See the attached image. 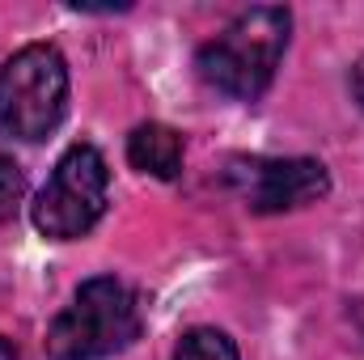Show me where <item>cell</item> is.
<instances>
[{
    "mask_svg": "<svg viewBox=\"0 0 364 360\" xmlns=\"http://www.w3.org/2000/svg\"><path fill=\"white\" fill-rule=\"evenodd\" d=\"M140 301L114 275H93L47 331L51 360H106L140 339Z\"/></svg>",
    "mask_w": 364,
    "mask_h": 360,
    "instance_id": "cell-2",
    "label": "cell"
},
{
    "mask_svg": "<svg viewBox=\"0 0 364 360\" xmlns=\"http://www.w3.org/2000/svg\"><path fill=\"white\" fill-rule=\"evenodd\" d=\"M0 360H17V348H13L4 335H0Z\"/></svg>",
    "mask_w": 364,
    "mask_h": 360,
    "instance_id": "cell-10",
    "label": "cell"
},
{
    "mask_svg": "<svg viewBox=\"0 0 364 360\" xmlns=\"http://www.w3.org/2000/svg\"><path fill=\"white\" fill-rule=\"evenodd\" d=\"M352 93H356V102L364 106V55L356 60V68H352Z\"/></svg>",
    "mask_w": 364,
    "mask_h": 360,
    "instance_id": "cell-9",
    "label": "cell"
},
{
    "mask_svg": "<svg viewBox=\"0 0 364 360\" xmlns=\"http://www.w3.org/2000/svg\"><path fill=\"white\" fill-rule=\"evenodd\" d=\"M225 182L250 212H288L331 191V174L314 157H233Z\"/></svg>",
    "mask_w": 364,
    "mask_h": 360,
    "instance_id": "cell-5",
    "label": "cell"
},
{
    "mask_svg": "<svg viewBox=\"0 0 364 360\" xmlns=\"http://www.w3.org/2000/svg\"><path fill=\"white\" fill-rule=\"evenodd\" d=\"M174 360H237V344L216 327H195L178 339Z\"/></svg>",
    "mask_w": 364,
    "mask_h": 360,
    "instance_id": "cell-7",
    "label": "cell"
},
{
    "mask_svg": "<svg viewBox=\"0 0 364 360\" xmlns=\"http://www.w3.org/2000/svg\"><path fill=\"white\" fill-rule=\"evenodd\" d=\"M106 191H110L106 157L93 144H73L34 199V229L51 242L85 238L106 212Z\"/></svg>",
    "mask_w": 364,
    "mask_h": 360,
    "instance_id": "cell-4",
    "label": "cell"
},
{
    "mask_svg": "<svg viewBox=\"0 0 364 360\" xmlns=\"http://www.w3.org/2000/svg\"><path fill=\"white\" fill-rule=\"evenodd\" d=\"M21 199H26V174H21V166L13 157L0 153V221L17 216Z\"/></svg>",
    "mask_w": 364,
    "mask_h": 360,
    "instance_id": "cell-8",
    "label": "cell"
},
{
    "mask_svg": "<svg viewBox=\"0 0 364 360\" xmlns=\"http://www.w3.org/2000/svg\"><path fill=\"white\" fill-rule=\"evenodd\" d=\"M127 162L153 179H178L182 170V136L166 123H140L127 136Z\"/></svg>",
    "mask_w": 364,
    "mask_h": 360,
    "instance_id": "cell-6",
    "label": "cell"
},
{
    "mask_svg": "<svg viewBox=\"0 0 364 360\" xmlns=\"http://www.w3.org/2000/svg\"><path fill=\"white\" fill-rule=\"evenodd\" d=\"M288 30H292L288 9L255 4L199 47L195 68L216 93L237 97V102H255L275 81V68L284 60V47H288Z\"/></svg>",
    "mask_w": 364,
    "mask_h": 360,
    "instance_id": "cell-1",
    "label": "cell"
},
{
    "mask_svg": "<svg viewBox=\"0 0 364 360\" xmlns=\"http://www.w3.org/2000/svg\"><path fill=\"white\" fill-rule=\"evenodd\" d=\"M68 115V64L60 47L30 43L0 64V132L47 140Z\"/></svg>",
    "mask_w": 364,
    "mask_h": 360,
    "instance_id": "cell-3",
    "label": "cell"
}]
</instances>
